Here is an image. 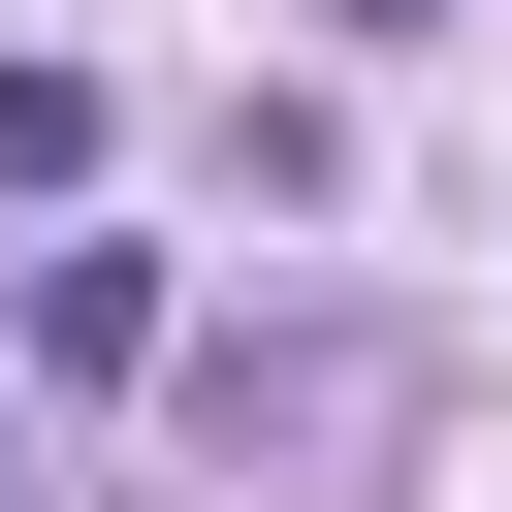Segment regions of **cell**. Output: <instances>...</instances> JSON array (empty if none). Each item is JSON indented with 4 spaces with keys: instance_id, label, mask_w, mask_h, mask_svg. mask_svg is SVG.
<instances>
[{
    "instance_id": "cell-1",
    "label": "cell",
    "mask_w": 512,
    "mask_h": 512,
    "mask_svg": "<svg viewBox=\"0 0 512 512\" xmlns=\"http://www.w3.org/2000/svg\"><path fill=\"white\" fill-rule=\"evenodd\" d=\"M192 320H160V256H32V384H160Z\"/></svg>"
},
{
    "instance_id": "cell-3",
    "label": "cell",
    "mask_w": 512,
    "mask_h": 512,
    "mask_svg": "<svg viewBox=\"0 0 512 512\" xmlns=\"http://www.w3.org/2000/svg\"><path fill=\"white\" fill-rule=\"evenodd\" d=\"M352 32H448V0H352Z\"/></svg>"
},
{
    "instance_id": "cell-2",
    "label": "cell",
    "mask_w": 512,
    "mask_h": 512,
    "mask_svg": "<svg viewBox=\"0 0 512 512\" xmlns=\"http://www.w3.org/2000/svg\"><path fill=\"white\" fill-rule=\"evenodd\" d=\"M0 192H96V64H0Z\"/></svg>"
}]
</instances>
